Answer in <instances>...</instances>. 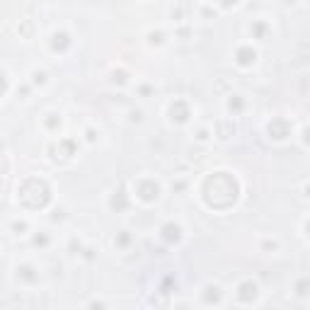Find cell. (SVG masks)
<instances>
[{
  "instance_id": "cell-1",
  "label": "cell",
  "mask_w": 310,
  "mask_h": 310,
  "mask_svg": "<svg viewBox=\"0 0 310 310\" xmlns=\"http://www.w3.org/2000/svg\"><path fill=\"white\" fill-rule=\"evenodd\" d=\"M291 296L296 298V301L308 303V298H310V279L305 276V274L298 276V279L291 283Z\"/></svg>"
},
{
  "instance_id": "cell-3",
  "label": "cell",
  "mask_w": 310,
  "mask_h": 310,
  "mask_svg": "<svg viewBox=\"0 0 310 310\" xmlns=\"http://www.w3.org/2000/svg\"><path fill=\"white\" fill-rule=\"evenodd\" d=\"M308 218H310V213H303L301 228H298V237L303 240V245H308V233H305V228H308Z\"/></svg>"
},
{
  "instance_id": "cell-2",
  "label": "cell",
  "mask_w": 310,
  "mask_h": 310,
  "mask_svg": "<svg viewBox=\"0 0 310 310\" xmlns=\"http://www.w3.org/2000/svg\"><path fill=\"white\" fill-rule=\"evenodd\" d=\"M293 141H298V143H301V150H303V153H308V150H310V143H308V124H305V121H301V126L293 131Z\"/></svg>"
}]
</instances>
